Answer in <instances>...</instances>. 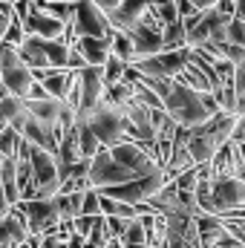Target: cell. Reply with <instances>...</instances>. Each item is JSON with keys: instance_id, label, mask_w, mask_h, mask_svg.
Returning <instances> with one entry per match:
<instances>
[{"instance_id": "1", "label": "cell", "mask_w": 245, "mask_h": 248, "mask_svg": "<svg viewBox=\"0 0 245 248\" xmlns=\"http://www.w3.org/2000/svg\"><path fill=\"white\" fill-rule=\"evenodd\" d=\"M237 122H240V116L219 110L211 122L193 127V130H190V139H187V147H190V153H193V162H196V165L214 162V156L234 139Z\"/></svg>"}, {"instance_id": "2", "label": "cell", "mask_w": 245, "mask_h": 248, "mask_svg": "<svg viewBox=\"0 0 245 248\" xmlns=\"http://www.w3.org/2000/svg\"><path fill=\"white\" fill-rule=\"evenodd\" d=\"M165 113L179 127H187V130H193V127H199V124L214 119L211 110L202 101V93H196L190 87H182L179 81L173 84V93L165 98Z\"/></svg>"}, {"instance_id": "3", "label": "cell", "mask_w": 245, "mask_h": 248, "mask_svg": "<svg viewBox=\"0 0 245 248\" xmlns=\"http://www.w3.org/2000/svg\"><path fill=\"white\" fill-rule=\"evenodd\" d=\"M78 119H84V122L92 127V133L98 136V141L110 150V147H116V144H122V141H130L127 139V116H124L119 107H113L107 98L90 113V116H78Z\"/></svg>"}, {"instance_id": "4", "label": "cell", "mask_w": 245, "mask_h": 248, "mask_svg": "<svg viewBox=\"0 0 245 248\" xmlns=\"http://www.w3.org/2000/svg\"><path fill=\"white\" fill-rule=\"evenodd\" d=\"M193 61V49L184 46V49H173V52H159L153 58H138L130 66L141 75V78H168V81H176L184 69Z\"/></svg>"}, {"instance_id": "5", "label": "cell", "mask_w": 245, "mask_h": 248, "mask_svg": "<svg viewBox=\"0 0 245 248\" xmlns=\"http://www.w3.org/2000/svg\"><path fill=\"white\" fill-rule=\"evenodd\" d=\"M35 81H38L35 72L23 63V58L17 55V49H12V46H0V84L6 87L9 95L26 98Z\"/></svg>"}, {"instance_id": "6", "label": "cell", "mask_w": 245, "mask_h": 248, "mask_svg": "<svg viewBox=\"0 0 245 248\" xmlns=\"http://www.w3.org/2000/svg\"><path fill=\"white\" fill-rule=\"evenodd\" d=\"M168 182H170L168 173H165V170H156V173H150V176H138V179L124 182V185L104 187L101 193H104V196H113V199H119V202H127V205H141V202H150Z\"/></svg>"}, {"instance_id": "7", "label": "cell", "mask_w": 245, "mask_h": 248, "mask_svg": "<svg viewBox=\"0 0 245 248\" xmlns=\"http://www.w3.org/2000/svg\"><path fill=\"white\" fill-rule=\"evenodd\" d=\"M75 35L78 38H110L113 35L110 15L101 12L92 0L75 3Z\"/></svg>"}, {"instance_id": "8", "label": "cell", "mask_w": 245, "mask_h": 248, "mask_svg": "<svg viewBox=\"0 0 245 248\" xmlns=\"http://www.w3.org/2000/svg\"><path fill=\"white\" fill-rule=\"evenodd\" d=\"M133 179H136V176L113 159V153H110L107 147L92 159V168H90V185L95 187V190L124 185V182H133Z\"/></svg>"}, {"instance_id": "9", "label": "cell", "mask_w": 245, "mask_h": 248, "mask_svg": "<svg viewBox=\"0 0 245 248\" xmlns=\"http://www.w3.org/2000/svg\"><path fill=\"white\" fill-rule=\"evenodd\" d=\"M110 153H113V159L127 168L136 179L138 176H150V173H156V170H165V168H159V162L138 144V141H122V144H116V147H110Z\"/></svg>"}, {"instance_id": "10", "label": "cell", "mask_w": 245, "mask_h": 248, "mask_svg": "<svg viewBox=\"0 0 245 248\" xmlns=\"http://www.w3.org/2000/svg\"><path fill=\"white\" fill-rule=\"evenodd\" d=\"M245 208V182L240 176H214V217Z\"/></svg>"}, {"instance_id": "11", "label": "cell", "mask_w": 245, "mask_h": 248, "mask_svg": "<svg viewBox=\"0 0 245 248\" xmlns=\"http://www.w3.org/2000/svg\"><path fill=\"white\" fill-rule=\"evenodd\" d=\"M81 75V113L90 116L104 98H107V81H104V66H87L78 72Z\"/></svg>"}, {"instance_id": "12", "label": "cell", "mask_w": 245, "mask_h": 248, "mask_svg": "<svg viewBox=\"0 0 245 248\" xmlns=\"http://www.w3.org/2000/svg\"><path fill=\"white\" fill-rule=\"evenodd\" d=\"M23 29L26 35H35V38H46V41H63V32H66V23L55 20L52 15H46L38 3L32 9V15L23 20Z\"/></svg>"}, {"instance_id": "13", "label": "cell", "mask_w": 245, "mask_h": 248, "mask_svg": "<svg viewBox=\"0 0 245 248\" xmlns=\"http://www.w3.org/2000/svg\"><path fill=\"white\" fill-rule=\"evenodd\" d=\"M127 35H130L133 44H136V61H138V58H153V55L165 52V32L150 29V26H144L141 20H138Z\"/></svg>"}, {"instance_id": "14", "label": "cell", "mask_w": 245, "mask_h": 248, "mask_svg": "<svg viewBox=\"0 0 245 248\" xmlns=\"http://www.w3.org/2000/svg\"><path fill=\"white\" fill-rule=\"evenodd\" d=\"M75 75L78 72H72V69H44V72H35V78L46 87V93L52 95V98H58L63 101L66 95H69V90H72V84H75Z\"/></svg>"}, {"instance_id": "15", "label": "cell", "mask_w": 245, "mask_h": 248, "mask_svg": "<svg viewBox=\"0 0 245 248\" xmlns=\"http://www.w3.org/2000/svg\"><path fill=\"white\" fill-rule=\"evenodd\" d=\"M147 9H150V0H124L122 6L110 15V23H113V29H119V32H130V29L144 17Z\"/></svg>"}, {"instance_id": "16", "label": "cell", "mask_w": 245, "mask_h": 248, "mask_svg": "<svg viewBox=\"0 0 245 248\" xmlns=\"http://www.w3.org/2000/svg\"><path fill=\"white\" fill-rule=\"evenodd\" d=\"M75 49L87 58L90 66H104L113 55V44L110 38H78L75 41Z\"/></svg>"}, {"instance_id": "17", "label": "cell", "mask_w": 245, "mask_h": 248, "mask_svg": "<svg viewBox=\"0 0 245 248\" xmlns=\"http://www.w3.org/2000/svg\"><path fill=\"white\" fill-rule=\"evenodd\" d=\"M17 55L23 58V63H26L32 72L52 69V63H49V58H46V49L41 46V38H35V35H26V41L17 46Z\"/></svg>"}, {"instance_id": "18", "label": "cell", "mask_w": 245, "mask_h": 248, "mask_svg": "<svg viewBox=\"0 0 245 248\" xmlns=\"http://www.w3.org/2000/svg\"><path fill=\"white\" fill-rule=\"evenodd\" d=\"M29 116L35 122L46 124V127H58L61 124V113H63V101L58 98H46V101H26Z\"/></svg>"}, {"instance_id": "19", "label": "cell", "mask_w": 245, "mask_h": 248, "mask_svg": "<svg viewBox=\"0 0 245 248\" xmlns=\"http://www.w3.org/2000/svg\"><path fill=\"white\" fill-rule=\"evenodd\" d=\"M75 130H78V141H81V156H84V159H95V156L104 150V144L98 141V136L92 133V127L84 122V119H78Z\"/></svg>"}, {"instance_id": "20", "label": "cell", "mask_w": 245, "mask_h": 248, "mask_svg": "<svg viewBox=\"0 0 245 248\" xmlns=\"http://www.w3.org/2000/svg\"><path fill=\"white\" fill-rule=\"evenodd\" d=\"M41 46L46 49V58H49V63H52V69H66V66H69V52H72L69 44L41 38Z\"/></svg>"}, {"instance_id": "21", "label": "cell", "mask_w": 245, "mask_h": 248, "mask_svg": "<svg viewBox=\"0 0 245 248\" xmlns=\"http://www.w3.org/2000/svg\"><path fill=\"white\" fill-rule=\"evenodd\" d=\"M176 81H179L182 87H190V90H196V93H214L211 81L205 78V72H202V69H199V66H196L193 61H190V66L184 69V72L179 75V78H176Z\"/></svg>"}, {"instance_id": "22", "label": "cell", "mask_w": 245, "mask_h": 248, "mask_svg": "<svg viewBox=\"0 0 245 248\" xmlns=\"http://www.w3.org/2000/svg\"><path fill=\"white\" fill-rule=\"evenodd\" d=\"M110 44H113V55H116V58H122L124 63H133V61H136V44H133V38H130L127 32L113 29Z\"/></svg>"}, {"instance_id": "23", "label": "cell", "mask_w": 245, "mask_h": 248, "mask_svg": "<svg viewBox=\"0 0 245 248\" xmlns=\"http://www.w3.org/2000/svg\"><path fill=\"white\" fill-rule=\"evenodd\" d=\"M46 15H52L55 20H61V23H75V3L72 0H55V3H38Z\"/></svg>"}, {"instance_id": "24", "label": "cell", "mask_w": 245, "mask_h": 248, "mask_svg": "<svg viewBox=\"0 0 245 248\" xmlns=\"http://www.w3.org/2000/svg\"><path fill=\"white\" fill-rule=\"evenodd\" d=\"M122 246L124 248H150V240H147V231L141 225V219H133L127 234L122 237Z\"/></svg>"}, {"instance_id": "25", "label": "cell", "mask_w": 245, "mask_h": 248, "mask_svg": "<svg viewBox=\"0 0 245 248\" xmlns=\"http://www.w3.org/2000/svg\"><path fill=\"white\" fill-rule=\"evenodd\" d=\"M187 46V29H184V23H170L168 29H165V52H173V49H184Z\"/></svg>"}, {"instance_id": "26", "label": "cell", "mask_w": 245, "mask_h": 248, "mask_svg": "<svg viewBox=\"0 0 245 248\" xmlns=\"http://www.w3.org/2000/svg\"><path fill=\"white\" fill-rule=\"evenodd\" d=\"M20 144H23V133H17L15 127H3V130H0V153H3L6 159H9V156H17Z\"/></svg>"}, {"instance_id": "27", "label": "cell", "mask_w": 245, "mask_h": 248, "mask_svg": "<svg viewBox=\"0 0 245 248\" xmlns=\"http://www.w3.org/2000/svg\"><path fill=\"white\" fill-rule=\"evenodd\" d=\"M150 6H153V12L159 15V20H162L165 26L182 20V17H179V9H176V0H150Z\"/></svg>"}, {"instance_id": "28", "label": "cell", "mask_w": 245, "mask_h": 248, "mask_svg": "<svg viewBox=\"0 0 245 248\" xmlns=\"http://www.w3.org/2000/svg\"><path fill=\"white\" fill-rule=\"evenodd\" d=\"M127 69H130V63H124L122 58L110 55V61L104 63V81H107V87H116V84H122L124 75H127Z\"/></svg>"}, {"instance_id": "29", "label": "cell", "mask_w": 245, "mask_h": 248, "mask_svg": "<svg viewBox=\"0 0 245 248\" xmlns=\"http://www.w3.org/2000/svg\"><path fill=\"white\" fill-rule=\"evenodd\" d=\"M26 41V29H23V20H12V26L6 29V35H3V46H12V49H17L20 44Z\"/></svg>"}, {"instance_id": "30", "label": "cell", "mask_w": 245, "mask_h": 248, "mask_svg": "<svg viewBox=\"0 0 245 248\" xmlns=\"http://www.w3.org/2000/svg\"><path fill=\"white\" fill-rule=\"evenodd\" d=\"M81 214H84V217H104V214H101V193H98L95 187H90V190L84 193Z\"/></svg>"}, {"instance_id": "31", "label": "cell", "mask_w": 245, "mask_h": 248, "mask_svg": "<svg viewBox=\"0 0 245 248\" xmlns=\"http://www.w3.org/2000/svg\"><path fill=\"white\" fill-rule=\"evenodd\" d=\"M225 41H231V44H237V46H245V17H234V20L228 23Z\"/></svg>"}, {"instance_id": "32", "label": "cell", "mask_w": 245, "mask_h": 248, "mask_svg": "<svg viewBox=\"0 0 245 248\" xmlns=\"http://www.w3.org/2000/svg\"><path fill=\"white\" fill-rule=\"evenodd\" d=\"M133 219H122V217H107V231H110V240H122L127 234Z\"/></svg>"}, {"instance_id": "33", "label": "cell", "mask_w": 245, "mask_h": 248, "mask_svg": "<svg viewBox=\"0 0 245 248\" xmlns=\"http://www.w3.org/2000/svg\"><path fill=\"white\" fill-rule=\"evenodd\" d=\"M95 219H98V217H84V214H81V217H75V219H72L75 234H81V237H87V240H90V231L95 228Z\"/></svg>"}, {"instance_id": "34", "label": "cell", "mask_w": 245, "mask_h": 248, "mask_svg": "<svg viewBox=\"0 0 245 248\" xmlns=\"http://www.w3.org/2000/svg\"><path fill=\"white\" fill-rule=\"evenodd\" d=\"M46 98H52V95L46 93V87H44L41 81H35L32 90H29V95H26V101H46Z\"/></svg>"}, {"instance_id": "35", "label": "cell", "mask_w": 245, "mask_h": 248, "mask_svg": "<svg viewBox=\"0 0 245 248\" xmlns=\"http://www.w3.org/2000/svg\"><path fill=\"white\" fill-rule=\"evenodd\" d=\"M92 3H95V6H98L101 12H107V15H113V12H116V9L122 6L124 0H92Z\"/></svg>"}, {"instance_id": "36", "label": "cell", "mask_w": 245, "mask_h": 248, "mask_svg": "<svg viewBox=\"0 0 245 248\" xmlns=\"http://www.w3.org/2000/svg\"><path fill=\"white\" fill-rule=\"evenodd\" d=\"M87 246H90V240L81 237V234H72V237L66 240V248H87Z\"/></svg>"}, {"instance_id": "37", "label": "cell", "mask_w": 245, "mask_h": 248, "mask_svg": "<svg viewBox=\"0 0 245 248\" xmlns=\"http://www.w3.org/2000/svg\"><path fill=\"white\" fill-rule=\"evenodd\" d=\"M12 20H15V17H9V15H3V12H0V35H6V29L12 26Z\"/></svg>"}, {"instance_id": "38", "label": "cell", "mask_w": 245, "mask_h": 248, "mask_svg": "<svg viewBox=\"0 0 245 248\" xmlns=\"http://www.w3.org/2000/svg\"><path fill=\"white\" fill-rule=\"evenodd\" d=\"M216 3H219V0H199V9H202V12H205V9H214V6H216Z\"/></svg>"}, {"instance_id": "39", "label": "cell", "mask_w": 245, "mask_h": 248, "mask_svg": "<svg viewBox=\"0 0 245 248\" xmlns=\"http://www.w3.org/2000/svg\"><path fill=\"white\" fill-rule=\"evenodd\" d=\"M190 3H193V6H196V9H199V0H190ZM199 12H202V9H199Z\"/></svg>"}, {"instance_id": "40", "label": "cell", "mask_w": 245, "mask_h": 248, "mask_svg": "<svg viewBox=\"0 0 245 248\" xmlns=\"http://www.w3.org/2000/svg\"><path fill=\"white\" fill-rule=\"evenodd\" d=\"M35 3H55V0H35Z\"/></svg>"}, {"instance_id": "41", "label": "cell", "mask_w": 245, "mask_h": 248, "mask_svg": "<svg viewBox=\"0 0 245 248\" xmlns=\"http://www.w3.org/2000/svg\"><path fill=\"white\" fill-rule=\"evenodd\" d=\"M240 179H243V182H245V168H243V173H240Z\"/></svg>"}, {"instance_id": "42", "label": "cell", "mask_w": 245, "mask_h": 248, "mask_svg": "<svg viewBox=\"0 0 245 248\" xmlns=\"http://www.w3.org/2000/svg\"><path fill=\"white\" fill-rule=\"evenodd\" d=\"M72 3H81V0H72Z\"/></svg>"}, {"instance_id": "43", "label": "cell", "mask_w": 245, "mask_h": 248, "mask_svg": "<svg viewBox=\"0 0 245 248\" xmlns=\"http://www.w3.org/2000/svg\"><path fill=\"white\" fill-rule=\"evenodd\" d=\"M9 3H17V0H9Z\"/></svg>"}, {"instance_id": "44", "label": "cell", "mask_w": 245, "mask_h": 248, "mask_svg": "<svg viewBox=\"0 0 245 248\" xmlns=\"http://www.w3.org/2000/svg\"><path fill=\"white\" fill-rule=\"evenodd\" d=\"M87 248H95V246H87Z\"/></svg>"}, {"instance_id": "45", "label": "cell", "mask_w": 245, "mask_h": 248, "mask_svg": "<svg viewBox=\"0 0 245 248\" xmlns=\"http://www.w3.org/2000/svg\"><path fill=\"white\" fill-rule=\"evenodd\" d=\"M153 248H162V246H153Z\"/></svg>"}]
</instances>
